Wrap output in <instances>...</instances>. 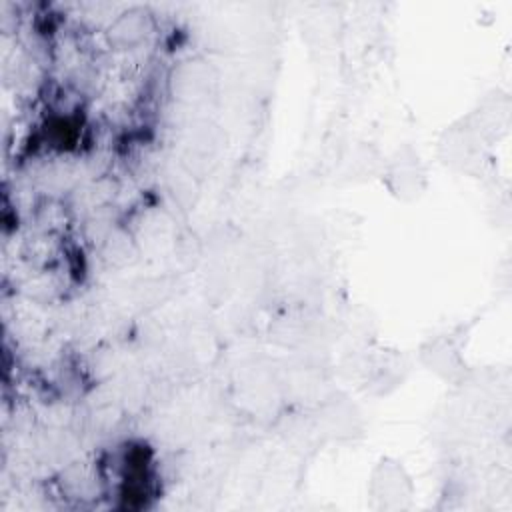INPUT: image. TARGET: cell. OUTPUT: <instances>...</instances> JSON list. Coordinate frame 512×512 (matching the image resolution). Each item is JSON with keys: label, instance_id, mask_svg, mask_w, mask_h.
<instances>
[{"label": "cell", "instance_id": "2", "mask_svg": "<svg viewBox=\"0 0 512 512\" xmlns=\"http://www.w3.org/2000/svg\"><path fill=\"white\" fill-rule=\"evenodd\" d=\"M216 82L214 70L204 60H186L178 68H174L172 74V90L178 98H184L188 102H196L210 94L212 86Z\"/></svg>", "mask_w": 512, "mask_h": 512}, {"label": "cell", "instance_id": "1", "mask_svg": "<svg viewBox=\"0 0 512 512\" xmlns=\"http://www.w3.org/2000/svg\"><path fill=\"white\" fill-rule=\"evenodd\" d=\"M154 30L152 14L146 8L134 6L120 12L108 26L106 36L118 48H134L144 42Z\"/></svg>", "mask_w": 512, "mask_h": 512}]
</instances>
